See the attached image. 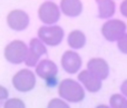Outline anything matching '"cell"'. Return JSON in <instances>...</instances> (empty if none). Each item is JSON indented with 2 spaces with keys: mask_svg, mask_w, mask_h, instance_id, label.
Wrapping results in <instances>:
<instances>
[{
  "mask_svg": "<svg viewBox=\"0 0 127 108\" xmlns=\"http://www.w3.org/2000/svg\"><path fill=\"white\" fill-rule=\"evenodd\" d=\"M47 108H70V106L62 98H53L49 100Z\"/></svg>",
  "mask_w": 127,
  "mask_h": 108,
  "instance_id": "cell-18",
  "label": "cell"
},
{
  "mask_svg": "<svg viewBox=\"0 0 127 108\" xmlns=\"http://www.w3.org/2000/svg\"><path fill=\"white\" fill-rule=\"evenodd\" d=\"M87 70L103 81V80L107 79L109 76V65L104 58L95 57L88 60Z\"/></svg>",
  "mask_w": 127,
  "mask_h": 108,
  "instance_id": "cell-11",
  "label": "cell"
},
{
  "mask_svg": "<svg viewBox=\"0 0 127 108\" xmlns=\"http://www.w3.org/2000/svg\"><path fill=\"white\" fill-rule=\"evenodd\" d=\"M78 81L83 85V87L89 93H98L103 87V81L99 78H97L95 75H93L87 69L81 70L78 73Z\"/></svg>",
  "mask_w": 127,
  "mask_h": 108,
  "instance_id": "cell-12",
  "label": "cell"
},
{
  "mask_svg": "<svg viewBox=\"0 0 127 108\" xmlns=\"http://www.w3.org/2000/svg\"><path fill=\"white\" fill-rule=\"evenodd\" d=\"M117 48L121 53H123L124 55H127V32L124 33L119 40L117 41Z\"/></svg>",
  "mask_w": 127,
  "mask_h": 108,
  "instance_id": "cell-19",
  "label": "cell"
},
{
  "mask_svg": "<svg viewBox=\"0 0 127 108\" xmlns=\"http://www.w3.org/2000/svg\"><path fill=\"white\" fill-rule=\"evenodd\" d=\"M9 98V91L4 86L0 85V108L3 106L4 102Z\"/></svg>",
  "mask_w": 127,
  "mask_h": 108,
  "instance_id": "cell-20",
  "label": "cell"
},
{
  "mask_svg": "<svg viewBox=\"0 0 127 108\" xmlns=\"http://www.w3.org/2000/svg\"><path fill=\"white\" fill-rule=\"evenodd\" d=\"M110 108H127V98L122 94H113L109 98Z\"/></svg>",
  "mask_w": 127,
  "mask_h": 108,
  "instance_id": "cell-16",
  "label": "cell"
},
{
  "mask_svg": "<svg viewBox=\"0 0 127 108\" xmlns=\"http://www.w3.org/2000/svg\"><path fill=\"white\" fill-rule=\"evenodd\" d=\"M60 64L66 73L74 75V74L79 73L81 66H83V60H81L79 54H77L75 50H67L62 56Z\"/></svg>",
  "mask_w": 127,
  "mask_h": 108,
  "instance_id": "cell-10",
  "label": "cell"
},
{
  "mask_svg": "<svg viewBox=\"0 0 127 108\" xmlns=\"http://www.w3.org/2000/svg\"><path fill=\"white\" fill-rule=\"evenodd\" d=\"M119 11L125 18H127V0H123L119 6Z\"/></svg>",
  "mask_w": 127,
  "mask_h": 108,
  "instance_id": "cell-21",
  "label": "cell"
},
{
  "mask_svg": "<svg viewBox=\"0 0 127 108\" xmlns=\"http://www.w3.org/2000/svg\"><path fill=\"white\" fill-rule=\"evenodd\" d=\"M59 9L67 17H78L83 12V2L81 0H60Z\"/></svg>",
  "mask_w": 127,
  "mask_h": 108,
  "instance_id": "cell-13",
  "label": "cell"
},
{
  "mask_svg": "<svg viewBox=\"0 0 127 108\" xmlns=\"http://www.w3.org/2000/svg\"><path fill=\"white\" fill-rule=\"evenodd\" d=\"M6 21L8 27L13 31H22L28 28L30 18L25 10L21 9H13L10 10L7 15Z\"/></svg>",
  "mask_w": 127,
  "mask_h": 108,
  "instance_id": "cell-9",
  "label": "cell"
},
{
  "mask_svg": "<svg viewBox=\"0 0 127 108\" xmlns=\"http://www.w3.org/2000/svg\"><path fill=\"white\" fill-rule=\"evenodd\" d=\"M96 108H110L108 105H105V104H101V105H98Z\"/></svg>",
  "mask_w": 127,
  "mask_h": 108,
  "instance_id": "cell-23",
  "label": "cell"
},
{
  "mask_svg": "<svg viewBox=\"0 0 127 108\" xmlns=\"http://www.w3.org/2000/svg\"><path fill=\"white\" fill-rule=\"evenodd\" d=\"M38 39L41 40L46 46L56 47L62 44L64 37H65V31L60 26L57 25H51V26H41L38 29Z\"/></svg>",
  "mask_w": 127,
  "mask_h": 108,
  "instance_id": "cell-4",
  "label": "cell"
},
{
  "mask_svg": "<svg viewBox=\"0 0 127 108\" xmlns=\"http://www.w3.org/2000/svg\"><path fill=\"white\" fill-rule=\"evenodd\" d=\"M62 11L56 2L47 0L44 1L38 8V18L45 26L56 25L60 19Z\"/></svg>",
  "mask_w": 127,
  "mask_h": 108,
  "instance_id": "cell-6",
  "label": "cell"
},
{
  "mask_svg": "<svg viewBox=\"0 0 127 108\" xmlns=\"http://www.w3.org/2000/svg\"><path fill=\"white\" fill-rule=\"evenodd\" d=\"M27 55H28V45L19 39L10 41L3 49L4 59L12 65H20L25 62Z\"/></svg>",
  "mask_w": 127,
  "mask_h": 108,
  "instance_id": "cell-2",
  "label": "cell"
},
{
  "mask_svg": "<svg viewBox=\"0 0 127 108\" xmlns=\"http://www.w3.org/2000/svg\"><path fill=\"white\" fill-rule=\"evenodd\" d=\"M2 108H26V104L20 98L13 97V98H8L4 102Z\"/></svg>",
  "mask_w": 127,
  "mask_h": 108,
  "instance_id": "cell-17",
  "label": "cell"
},
{
  "mask_svg": "<svg viewBox=\"0 0 127 108\" xmlns=\"http://www.w3.org/2000/svg\"><path fill=\"white\" fill-rule=\"evenodd\" d=\"M121 91H122V95L125 96L127 98V79H125L121 85Z\"/></svg>",
  "mask_w": 127,
  "mask_h": 108,
  "instance_id": "cell-22",
  "label": "cell"
},
{
  "mask_svg": "<svg viewBox=\"0 0 127 108\" xmlns=\"http://www.w3.org/2000/svg\"><path fill=\"white\" fill-rule=\"evenodd\" d=\"M98 6V17L100 19H109L115 15L116 3L114 0H95Z\"/></svg>",
  "mask_w": 127,
  "mask_h": 108,
  "instance_id": "cell-14",
  "label": "cell"
},
{
  "mask_svg": "<svg viewBox=\"0 0 127 108\" xmlns=\"http://www.w3.org/2000/svg\"><path fill=\"white\" fill-rule=\"evenodd\" d=\"M58 95L67 103H80L85 99V88L72 78L63 79L58 84Z\"/></svg>",
  "mask_w": 127,
  "mask_h": 108,
  "instance_id": "cell-1",
  "label": "cell"
},
{
  "mask_svg": "<svg viewBox=\"0 0 127 108\" xmlns=\"http://www.w3.org/2000/svg\"><path fill=\"white\" fill-rule=\"evenodd\" d=\"M127 26L121 19H109L101 26V35L110 42L118 41L119 38L126 33Z\"/></svg>",
  "mask_w": 127,
  "mask_h": 108,
  "instance_id": "cell-7",
  "label": "cell"
},
{
  "mask_svg": "<svg viewBox=\"0 0 127 108\" xmlns=\"http://www.w3.org/2000/svg\"><path fill=\"white\" fill-rule=\"evenodd\" d=\"M47 54V47L41 40L38 38H32L30 39L28 45V55L25 60V65L29 68L31 67H36L37 64L39 62L41 56Z\"/></svg>",
  "mask_w": 127,
  "mask_h": 108,
  "instance_id": "cell-8",
  "label": "cell"
},
{
  "mask_svg": "<svg viewBox=\"0 0 127 108\" xmlns=\"http://www.w3.org/2000/svg\"><path fill=\"white\" fill-rule=\"evenodd\" d=\"M67 44L71 49H81L86 45V35L79 29H75L69 32Z\"/></svg>",
  "mask_w": 127,
  "mask_h": 108,
  "instance_id": "cell-15",
  "label": "cell"
},
{
  "mask_svg": "<svg viewBox=\"0 0 127 108\" xmlns=\"http://www.w3.org/2000/svg\"><path fill=\"white\" fill-rule=\"evenodd\" d=\"M12 86L19 93H29L36 87V74L28 68L20 69L19 71L13 75L12 77Z\"/></svg>",
  "mask_w": 127,
  "mask_h": 108,
  "instance_id": "cell-5",
  "label": "cell"
},
{
  "mask_svg": "<svg viewBox=\"0 0 127 108\" xmlns=\"http://www.w3.org/2000/svg\"><path fill=\"white\" fill-rule=\"evenodd\" d=\"M35 74L42 80H45L48 87H54L57 85L58 67L55 61L50 59H41L35 67Z\"/></svg>",
  "mask_w": 127,
  "mask_h": 108,
  "instance_id": "cell-3",
  "label": "cell"
}]
</instances>
